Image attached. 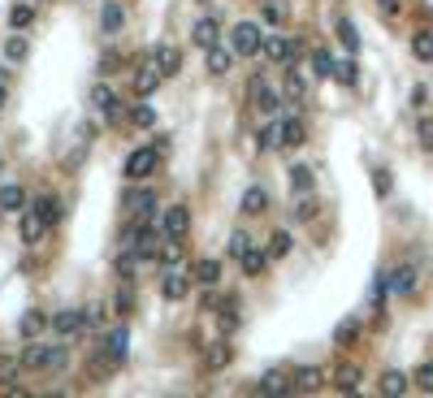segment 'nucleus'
<instances>
[{"label": "nucleus", "mask_w": 433, "mask_h": 398, "mask_svg": "<svg viewBox=\"0 0 433 398\" xmlns=\"http://www.w3.org/2000/svg\"><path fill=\"white\" fill-rule=\"evenodd\" d=\"M31 208H35V212H39V216H43V225H48V230H52V225H57V221H61V212H66V208H61V199H57V195H39V199H35V204H31Z\"/></svg>", "instance_id": "nucleus-19"}, {"label": "nucleus", "mask_w": 433, "mask_h": 398, "mask_svg": "<svg viewBox=\"0 0 433 398\" xmlns=\"http://www.w3.org/2000/svg\"><path fill=\"white\" fill-rule=\"evenodd\" d=\"M239 264H243V273H247V277H260V273H264V264H268V251H260V247H247V256H243Z\"/></svg>", "instance_id": "nucleus-31"}, {"label": "nucleus", "mask_w": 433, "mask_h": 398, "mask_svg": "<svg viewBox=\"0 0 433 398\" xmlns=\"http://www.w3.org/2000/svg\"><path fill=\"white\" fill-rule=\"evenodd\" d=\"M18 372H22V360L0 355V381H18Z\"/></svg>", "instance_id": "nucleus-52"}, {"label": "nucleus", "mask_w": 433, "mask_h": 398, "mask_svg": "<svg viewBox=\"0 0 433 398\" xmlns=\"http://www.w3.org/2000/svg\"><path fill=\"white\" fill-rule=\"evenodd\" d=\"M122 22H126V18H122V9H118V5H104V14H100L104 35H118V31H122Z\"/></svg>", "instance_id": "nucleus-39"}, {"label": "nucleus", "mask_w": 433, "mask_h": 398, "mask_svg": "<svg viewBox=\"0 0 433 398\" xmlns=\"http://www.w3.org/2000/svg\"><path fill=\"white\" fill-rule=\"evenodd\" d=\"M91 104H95V108L104 112V117H108V122H122V117H126V108H122V100L113 95V87H108L104 78H100V83L91 87Z\"/></svg>", "instance_id": "nucleus-7"}, {"label": "nucleus", "mask_w": 433, "mask_h": 398, "mask_svg": "<svg viewBox=\"0 0 433 398\" xmlns=\"http://www.w3.org/2000/svg\"><path fill=\"white\" fill-rule=\"evenodd\" d=\"M22 204H26V191H22L18 182H5V187H0V212H22Z\"/></svg>", "instance_id": "nucleus-25"}, {"label": "nucleus", "mask_w": 433, "mask_h": 398, "mask_svg": "<svg viewBox=\"0 0 433 398\" xmlns=\"http://www.w3.org/2000/svg\"><path fill=\"white\" fill-rule=\"evenodd\" d=\"M160 83H165V74H160V66H156V61L139 66V70H135V78H130V87H135V95H139V100H143V95H152Z\"/></svg>", "instance_id": "nucleus-11"}, {"label": "nucleus", "mask_w": 433, "mask_h": 398, "mask_svg": "<svg viewBox=\"0 0 433 398\" xmlns=\"http://www.w3.org/2000/svg\"><path fill=\"white\" fill-rule=\"evenodd\" d=\"M230 48H234V56H256V52L264 48V31H260L256 22H234Z\"/></svg>", "instance_id": "nucleus-4"}, {"label": "nucleus", "mask_w": 433, "mask_h": 398, "mask_svg": "<svg viewBox=\"0 0 433 398\" xmlns=\"http://www.w3.org/2000/svg\"><path fill=\"white\" fill-rule=\"evenodd\" d=\"M230 66H234V48H208V74H230Z\"/></svg>", "instance_id": "nucleus-24"}, {"label": "nucleus", "mask_w": 433, "mask_h": 398, "mask_svg": "<svg viewBox=\"0 0 433 398\" xmlns=\"http://www.w3.org/2000/svg\"><path fill=\"white\" fill-rule=\"evenodd\" d=\"M234 325H239V303H234V299H221V329L230 333Z\"/></svg>", "instance_id": "nucleus-51"}, {"label": "nucleus", "mask_w": 433, "mask_h": 398, "mask_svg": "<svg viewBox=\"0 0 433 398\" xmlns=\"http://www.w3.org/2000/svg\"><path fill=\"white\" fill-rule=\"evenodd\" d=\"M135 264H139V256H135V247H130V256H118V273H122L126 281L135 277Z\"/></svg>", "instance_id": "nucleus-54"}, {"label": "nucleus", "mask_w": 433, "mask_h": 398, "mask_svg": "<svg viewBox=\"0 0 433 398\" xmlns=\"http://www.w3.org/2000/svg\"><path fill=\"white\" fill-rule=\"evenodd\" d=\"M130 126H139V130H147V126H156V112H152L147 104H135V108H130Z\"/></svg>", "instance_id": "nucleus-42"}, {"label": "nucleus", "mask_w": 433, "mask_h": 398, "mask_svg": "<svg viewBox=\"0 0 433 398\" xmlns=\"http://www.w3.org/2000/svg\"><path fill=\"white\" fill-rule=\"evenodd\" d=\"M126 208H130V216H135L139 225H152V212H156V191H152V187H135V191L126 195Z\"/></svg>", "instance_id": "nucleus-9"}, {"label": "nucleus", "mask_w": 433, "mask_h": 398, "mask_svg": "<svg viewBox=\"0 0 433 398\" xmlns=\"http://www.w3.org/2000/svg\"><path fill=\"white\" fill-rule=\"evenodd\" d=\"M239 208H243L247 216H260V212H268V191H264V187H247Z\"/></svg>", "instance_id": "nucleus-22"}, {"label": "nucleus", "mask_w": 433, "mask_h": 398, "mask_svg": "<svg viewBox=\"0 0 433 398\" xmlns=\"http://www.w3.org/2000/svg\"><path fill=\"white\" fill-rule=\"evenodd\" d=\"M416 277H420V273H416L412 264H399L395 273H386V281H390L395 295H412V290H416Z\"/></svg>", "instance_id": "nucleus-17"}, {"label": "nucleus", "mask_w": 433, "mask_h": 398, "mask_svg": "<svg viewBox=\"0 0 433 398\" xmlns=\"http://www.w3.org/2000/svg\"><path fill=\"white\" fill-rule=\"evenodd\" d=\"M291 247H295V239H291L286 230H278L273 239H268V260H282V256H291Z\"/></svg>", "instance_id": "nucleus-36"}, {"label": "nucleus", "mask_w": 433, "mask_h": 398, "mask_svg": "<svg viewBox=\"0 0 433 398\" xmlns=\"http://www.w3.org/2000/svg\"><path fill=\"white\" fill-rule=\"evenodd\" d=\"M334 389H338V394H355V389H360V368H355V364H343V368L334 372Z\"/></svg>", "instance_id": "nucleus-27"}, {"label": "nucleus", "mask_w": 433, "mask_h": 398, "mask_svg": "<svg viewBox=\"0 0 433 398\" xmlns=\"http://www.w3.org/2000/svg\"><path fill=\"white\" fill-rule=\"evenodd\" d=\"M160 230H165V239H187L191 234V208L187 204L160 208Z\"/></svg>", "instance_id": "nucleus-5"}, {"label": "nucleus", "mask_w": 433, "mask_h": 398, "mask_svg": "<svg viewBox=\"0 0 433 398\" xmlns=\"http://www.w3.org/2000/svg\"><path fill=\"white\" fill-rule=\"evenodd\" d=\"M118 66H122V56H118V52H104V56H100V78L118 74Z\"/></svg>", "instance_id": "nucleus-53"}, {"label": "nucleus", "mask_w": 433, "mask_h": 398, "mask_svg": "<svg viewBox=\"0 0 433 398\" xmlns=\"http://www.w3.org/2000/svg\"><path fill=\"white\" fill-rule=\"evenodd\" d=\"M291 216H295V221H312V216H316V199H312V191H303V195L295 199Z\"/></svg>", "instance_id": "nucleus-40"}, {"label": "nucleus", "mask_w": 433, "mask_h": 398, "mask_svg": "<svg viewBox=\"0 0 433 398\" xmlns=\"http://www.w3.org/2000/svg\"><path fill=\"white\" fill-rule=\"evenodd\" d=\"M18 360H22V368H61V364L70 360V351H66L61 342H57V347H52V342H31Z\"/></svg>", "instance_id": "nucleus-2"}, {"label": "nucleus", "mask_w": 433, "mask_h": 398, "mask_svg": "<svg viewBox=\"0 0 433 398\" xmlns=\"http://www.w3.org/2000/svg\"><path fill=\"white\" fill-rule=\"evenodd\" d=\"M256 389H260V394H291V381H286L282 372H264Z\"/></svg>", "instance_id": "nucleus-34"}, {"label": "nucleus", "mask_w": 433, "mask_h": 398, "mask_svg": "<svg viewBox=\"0 0 433 398\" xmlns=\"http://www.w3.org/2000/svg\"><path fill=\"white\" fill-rule=\"evenodd\" d=\"M31 22H35V9H31V5H14V9H9V26H14V31H22V26H31Z\"/></svg>", "instance_id": "nucleus-43"}, {"label": "nucleus", "mask_w": 433, "mask_h": 398, "mask_svg": "<svg viewBox=\"0 0 433 398\" xmlns=\"http://www.w3.org/2000/svg\"><path fill=\"white\" fill-rule=\"evenodd\" d=\"M43 325H48V316H43V312H26V316H22V325H18V329H22V333H26V337H35V333H39V329H43Z\"/></svg>", "instance_id": "nucleus-49"}, {"label": "nucleus", "mask_w": 433, "mask_h": 398, "mask_svg": "<svg viewBox=\"0 0 433 398\" xmlns=\"http://www.w3.org/2000/svg\"><path fill=\"white\" fill-rule=\"evenodd\" d=\"M191 281H199V286H216V281H221V264H216V260H199L191 268Z\"/></svg>", "instance_id": "nucleus-26"}, {"label": "nucleus", "mask_w": 433, "mask_h": 398, "mask_svg": "<svg viewBox=\"0 0 433 398\" xmlns=\"http://www.w3.org/2000/svg\"><path fill=\"white\" fill-rule=\"evenodd\" d=\"M230 360H234V347L226 342V337L208 342V351H204V368H208V372H221V368H230Z\"/></svg>", "instance_id": "nucleus-12"}, {"label": "nucleus", "mask_w": 433, "mask_h": 398, "mask_svg": "<svg viewBox=\"0 0 433 398\" xmlns=\"http://www.w3.org/2000/svg\"><path fill=\"white\" fill-rule=\"evenodd\" d=\"M338 39H343V48H347V52H355V48H360V35H355V26H351L347 18H338Z\"/></svg>", "instance_id": "nucleus-45"}, {"label": "nucleus", "mask_w": 433, "mask_h": 398, "mask_svg": "<svg viewBox=\"0 0 433 398\" xmlns=\"http://www.w3.org/2000/svg\"><path fill=\"white\" fill-rule=\"evenodd\" d=\"M260 22L264 26H282L286 22V5L282 0H260Z\"/></svg>", "instance_id": "nucleus-29"}, {"label": "nucleus", "mask_w": 433, "mask_h": 398, "mask_svg": "<svg viewBox=\"0 0 433 398\" xmlns=\"http://www.w3.org/2000/svg\"><path fill=\"white\" fill-rule=\"evenodd\" d=\"M412 52L420 56V61H433V31H416L412 35Z\"/></svg>", "instance_id": "nucleus-37"}, {"label": "nucleus", "mask_w": 433, "mask_h": 398, "mask_svg": "<svg viewBox=\"0 0 433 398\" xmlns=\"http://www.w3.org/2000/svg\"><path fill=\"white\" fill-rule=\"evenodd\" d=\"M412 385H416L420 394H433V364H420V368L412 372Z\"/></svg>", "instance_id": "nucleus-44"}, {"label": "nucleus", "mask_w": 433, "mask_h": 398, "mask_svg": "<svg viewBox=\"0 0 433 398\" xmlns=\"http://www.w3.org/2000/svg\"><path fill=\"white\" fill-rule=\"evenodd\" d=\"M303 95H308V78H303L299 70H286V87H282V100H286V104H303Z\"/></svg>", "instance_id": "nucleus-20"}, {"label": "nucleus", "mask_w": 433, "mask_h": 398, "mask_svg": "<svg viewBox=\"0 0 433 398\" xmlns=\"http://www.w3.org/2000/svg\"><path fill=\"white\" fill-rule=\"evenodd\" d=\"M247 104L256 108V112H264V117H273V112H282V91L268 83V74H251L247 78Z\"/></svg>", "instance_id": "nucleus-1"}, {"label": "nucleus", "mask_w": 433, "mask_h": 398, "mask_svg": "<svg viewBox=\"0 0 433 398\" xmlns=\"http://www.w3.org/2000/svg\"><path fill=\"white\" fill-rule=\"evenodd\" d=\"M191 286H195V281H191V273H182L178 264H174V268H165V273H160V295H165L169 303L187 299V295H191Z\"/></svg>", "instance_id": "nucleus-6"}, {"label": "nucleus", "mask_w": 433, "mask_h": 398, "mask_svg": "<svg viewBox=\"0 0 433 398\" xmlns=\"http://www.w3.org/2000/svg\"><path fill=\"white\" fill-rule=\"evenodd\" d=\"M334 78H338L343 87H355V78H360V74H355V61H334Z\"/></svg>", "instance_id": "nucleus-46"}, {"label": "nucleus", "mask_w": 433, "mask_h": 398, "mask_svg": "<svg viewBox=\"0 0 433 398\" xmlns=\"http://www.w3.org/2000/svg\"><path fill=\"white\" fill-rule=\"evenodd\" d=\"M355 337H360V320H343V325L334 329V342H338V347H351Z\"/></svg>", "instance_id": "nucleus-41"}, {"label": "nucleus", "mask_w": 433, "mask_h": 398, "mask_svg": "<svg viewBox=\"0 0 433 398\" xmlns=\"http://www.w3.org/2000/svg\"><path fill=\"white\" fill-rule=\"evenodd\" d=\"M278 130H282V112H273V117H268V122L260 126V135H256L264 152H273V147H278Z\"/></svg>", "instance_id": "nucleus-30"}, {"label": "nucleus", "mask_w": 433, "mask_h": 398, "mask_svg": "<svg viewBox=\"0 0 433 398\" xmlns=\"http://www.w3.org/2000/svg\"><path fill=\"white\" fill-rule=\"evenodd\" d=\"M5 100H9V87H5V83H0V108H5Z\"/></svg>", "instance_id": "nucleus-56"}, {"label": "nucleus", "mask_w": 433, "mask_h": 398, "mask_svg": "<svg viewBox=\"0 0 433 398\" xmlns=\"http://www.w3.org/2000/svg\"><path fill=\"white\" fill-rule=\"evenodd\" d=\"M247 247H251V239H247L243 230H234V234H230V243H226V251H230L234 260H243V256H247Z\"/></svg>", "instance_id": "nucleus-47"}, {"label": "nucleus", "mask_w": 433, "mask_h": 398, "mask_svg": "<svg viewBox=\"0 0 433 398\" xmlns=\"http://www.w3.org/2000/svg\"><path fill=\"white\" fill-rule=\"evenodd\" d=\"M286 174H291V191H295V195L312 191V169H308V164H291Z\"/></svg>", "instance_id": "nucleus-32"}, {"label": "nucleus", "mask_w": 433, "mask_h": 398, "mask_svg": "<svg viewBox=\"0 0 433 398\" xmlns=\"http://www.w3.org/2000/svg\"><path fill=\"white\" fill-rule=\"evenodd\" d=\"M87 147H91V126H78V139H74V152L66 156V169H78L83 156H87Z\"/></svg>", "instance_id": "nucleus-28"}, {"label": "nucleus", "mask_w": 433, "mask_h": 398, "mask_svg": "<svg viewBox=\"0 0 433 398\" xmlns=\"http://www.w3.org/2000/svg\"><path fill=\"white\" fill-rule=\"evenodd\" d=\"M100 355H108L113 364H126V355H130V329H126V325H113V329H108Z\"/></svg>", "instance_id": "nucleus-8"}, {"label": "nucleus", "mask_w": 433, "mask_h": 398, "mask_svg": "<svg viewBox=\"0 0 433 398\" xmlns=\"http://www.w3.org/2000/svg\"><path fill=\"white\" fill-rule=\"evenodd\" d=\"M377 5H382L386 14H399V0H377Z\"/></svg>", "instance_id": "nucleus-55"}, {"label": "nucleus", "mask_w": 433, "mask_h": 398, "mask_svg": "<svg viewBox=\"0 0 433 398\" xmlns=\"http://www.w3.org/2000/svg\"><path fill=\"white\" fill-rule=\"evenodd\" d=\"M43 234H48V225H43V216H39L35 208H26V212H22V243H26V247H35V243H39Z\"/></svg>", "instance_id": "nucleus-16"}, {"label": "nucleus", "mask_w": 433, "mask_h": 398, "mask_svg": "<svg viewBox=\"0 0 433 398\" xmlns=\"http://www.w3.org/2000/svg\"><path fill=\"white\" fill-rule=\"evenodd\" d=\"M160 268H174L178 260H182V239H165V243H160Z\"/></svg>", "instance_id": "nucleus-33"}, {"label": "nucleus", "mask_w": 433, "mask_h": 398, "mask_svg": "<svg viewBox=\"0 0 433 398\" xmlns=\"http://www.w3.org/2000/svg\"><path fill=\"white\" fill-rule=\"evenodd\" d=\"M48 325L57 329L61 337H70V333L83 329V308H66V312H57V316H48Z\"/></svg>", "instance_id": "nucleus-15"}, {"label": "nucleus", "mask_w": 433, "mask_h": 398, "mask_svg": "<svg viewBox=\"0 0 433 398\" xmlns=\"http://www.w3.org/2000/svg\"><path fill=\"white\" fill-rule=\"evenodd\" d=\"M312 74H316V78H334V56L325 52V48L312 52Z\"/></svg>", "instance_id": "nucleus-35"}, {"label": "nucleus", "mask_w": 433, "mask_h": 398, "mask_svg": "<svg viewBox=\"0 0 433 398\" xmlns=\"http://www.w3.org/2000/svg\"><path fill=\"white\" fill-rule=\"evenodd\" d=\"M5 56H9V61H26V39L22 35H9L5 39Z\"/></svg>", "instance_id": "nucleus-50"}, {"label": "nucleus", "mask_w": 433, "mask_h": 398, "mask_svg": "<svg viewBox=\"0 0 433 398\" xmlns=\"http://www.w3.org/2000/svg\"><path fill=\"white\" fill-rule=\"evenodd\" d=\"M416 143L424 152H433V117H429V112H420V117H416Z\"/></svg>", "instance_id": "nucleus-38"}, {"label": "nucleus", "mask_w": 433, "mask_h": 398, "mask_svg": "<svg viewBox=\"0 0 433 398\" xmlns=\"http://www.w3.org/2000/svg\"><path fill=\"white\" fill-rule=\"evenodd\" d=\"M407 385H412V381H407L403 372H395V368H390V372H382V381H377V389H382L386 398H403V394H407Z\"/></svg>", "instance_id": "nucleus-23"}, {"label": "nucleus", "mask_w": 433, "mask_h": 398, "mask_svg": "<svg viewBox=\"0 0 433 398\" xmlns=\"http://www.w3.org/2000/svg\"><path fill=\"white\" fill-rule=\"evenodd\" d=\"M260 52L268 56V66H291L295 61V43L286 35H264V48Z\"/></svg>", "instance_id": "nucleus-10"}, {"label": "nucleus", "mask_w": 433, "mask_h": 398, "mask_svg": "<svg viewBox=\"0 0 433 398\" xmlns=\"http://www.w3.org/2000/svg\"><path fill=\"white\" fill-rule=\"evenodd\" d=\"M152 61L160 66V74H165V78H178V74H182V52H178L174 43H160V48L152 52Z\"/></svg>", "instance_id": "nucleus-13"}, {"label": "nucleus", "mask_w": 433, "mask_h": 398, "mask_svg": "<svg viewBox=\"0 0 433 398\" xmlns=\"http://www.w3.org/2000/svg\"><path fill=\"white\" fill-rule=\"evenodd\" d=\"M303 143V122L299 117H282V130H278V147H299Z\"/></svg>", "instance_id": "nucleus-21"}, {"label": "nucleus", "mask_w": 433, "mask_h": 398, "mask_svg": "<svg viewBox=\"0 0 433 398\" xmlns=\"http://www.w3.org/2000/svg\"><path fill=\"white\" fill-rule=\"evenodd\" d=\"M156 164H160V147H156V143L135 147V152L126 156V178H130V182H147V178L156 174Z\"/></svg>", "instance_id": "nucleus-3"}, {"label": "nucleus", "mask_w": 433, "mask_h": 398, "mask_svg": "<svg viewBox=\"0 0 433 398\" xmlns=\"http://www.w3.org/2000/svg\"><path fill=\"white\" fill-rule=\"evenodd\" d=\"M320 381H325V372H320L316 364H308V368H299V372H295L291 389H299V394H316V389H320Z\"/></svg>", "instance_id": "nucleus-18"}, {"label": "nucleus", "mask_w": 433, "mask_h": 398, "mask_svg": "<svg viewBox=\"0 0 433 398\" xmlns=\"http://www.w3.org/2000/svg\"><path fill=\"white\" fill-rule=\"evenodd\" d=\"M113 308H118V316H130V312H135V290L122 286V290L113 295Z\"/></svg>", "instance_id": "nucleus-48"}, {"label": "nucleus", "mask_w": 433, "mask_h": 398, "mask_svg": "<svg viewBox=\"0 0 433 398\" xmlns=\"http://www.w3.org/2000/svg\"><path fill=\"white\" fill-rule=\"evenodd\" d=\"M216 35H221V26H216V18H199L195 26H191V43L195 48H216Z\"/></svg>", "instance_id": "nucleus-14"}]
</instances>
